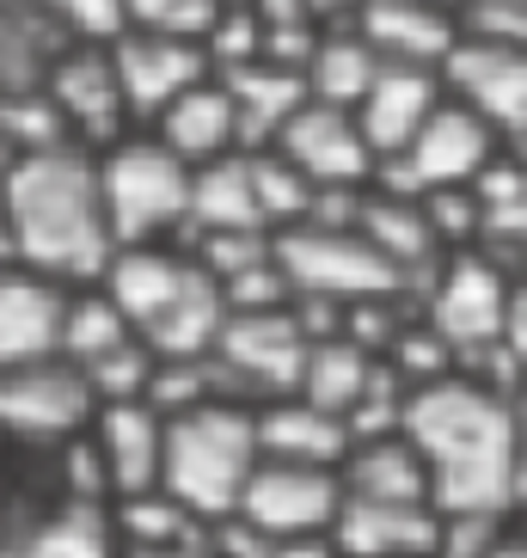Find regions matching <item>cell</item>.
Instances as JSON below:
<instances>
[{
    "instance_id": "35",
    "label": "cell",
    "mask_w": 527,
    "mask_h": 558,
    "mask_svg": "<svg viewBox=\"0 0 527 558\" xmlns=\"http://www.w3.org/2000/svg\"><path fill=\"white\" fill-rule=\"evenodd\" d=\"M461 37L527 50V0H461Z\"/></svg>"
},
{
    "instance_id": "4",
    "label": "cell",
    "mask_w": 527,
    "mask_h": 558,
    "mask_svg": "<svg viewBox=\"0 0 527 558\" xmlns=\"http://www.w3.org/2000/svg\"><path fill=\"white\" fill-rule=\"evenodd\" d=\"M93 166L111 246H179L191 209V166L172 160L148 130L111 142L105 154H93Z\"/></svg>"
},
{
    "instance_id": "26",
    "label": "cell",
    "mask_w": 527,
    "mask_h": 558,
    "mask_svg": "<svg viewBox=\"0 0 527 558\" xmlns=\"http://www.w3.org/2000/svg\"><path fill=\"white\" fill-rule=\"evenodd\" d=\"M375 368H380V362L368 356V350H356L350 338H319V344H307V362H301V387H295V393L307 399V405L331 411V417H344V411L368 393Z\"/></svg>"
},
{
    "instance_id": "44",
    "label": "cell",
    "mask_w": 527,
    "mask_h": 558,
    "mask_svg": "<svg viewBox=\"0 0 527 558\" xmlns=\"http://www.w3.org/2000/svg\"><path fill=\"white\" fill-rule=\"evenodd\" d=\"M19 7H32V0H0V13H19Z\"/></svg>"
},
{
    "instance_id": "25",
    "label": "cell",
    "mask_w": 527,
    "mask_h": 558,
    "mask_svg": "<svg viewBox=\"0 0 527 558\" xmlns=\"http://www.w3.org/2000/svg\"><path fill=\"white\" fill-rule=\"evenodd\" d=\"M221 86L233 93V111H240V148H246V154L252 148H270L282 123L307 105L301 74H289V68H277V62L233 68V74H221Z\"/></svg>"
},
{
    "instance_id": "22",
    "label": "cell",
    "mask_w": 527,
    "mask_h": 558,
    "mask_svg": "<svg viewBox=\"0 0 527 558\" xmlns=\"http://www.w3.org/2000/svg\"><path fill=\"white\" fill-rule=\"evenodd\" d=\"M350 504H405V509H436L429 504V473L417 448L399 436H375V442H350L344 466H338Z\"/></svg>"
},
{
    "instance_id": "5",
    "label": "cell",
    "mask_w": 527,
    "mask_h": 558,
    "mask_svg": "<svg viewBox=\"0 0 527 558\" xmlns=\"http://www.w3.org/2000/svg\"><path fill=\"white\" fill-rule=\"evenodd\" d=\"M277 264L289 289L307 301H331V307H356V301L405 295L399 270L368 246L363 233H326V228H289L277 233Z\"/></svg>"
},
{
    "instance_id": "12",
    "label": "cell",
    "mask_w": 527,
    "mask_h": 558,
    "mask_svg": "<svg viewBox=\"0 0 527 558\" xmlns=\"http://www.w3.org/2000/svg\"><path fill=\"white\" fill-rule=\"evenodd\" d=\"M270 148L295 166L314 191H368V179H375V166H380L375 148L363 142V130H356V117L314 105V99L282 123Z\"/></svg>"
},
{
    "instance_id": "16",
    "label": "cell",
    "mask_w": 527,
    "mask_h": 558,
    "mask_svg": "<svg viewBox=\"0 0 527 558\" xmlns=\"http://www.w3.org/2000/svg\"><path fill=\"white\" fill-rule=\"evenodd\" d=\"M148 135L179 166H191V172L228 160V154H246L240 148V111H233V93L221 86V74H209V81H197L191 93H179V99L148 123Z\"/></svg>"
},
{
    "instance_id": "3",
    "label": "cell",
    "mask_w": 527,
    "mask_h": 558,
    "mask_svg": "<svg viewBox=\"0 0 527 558\" xmlns=\"http://www.w3.org/2000/svg\"><path fill=\"white\" fill-rule=\"evenodd\" d=\"M258 473V429L252 405L215 399L166 424V460H160V492L191 515V522H221L240 509L246 478Z\"/></svg>"
},
{
    "instance_id": "43",
    "label": "cell",
    "mask_w": 527,
    "mask_h": 558,
    "mask_svg": "<svg viewBox=\"0 0 527 558\" xmlns=\"http://www.w3.org/2000/svg\"><path fill=\"white\" fill-rule=\"evenodd\" d=\"M424 7H442V13H454V19H461V0H424Z\"/></svg>"
},
{
    "instance_id": "30",
    "label": "cell",
    "mask_w": 527,
    "mask_h": 558,
    "mask_svg": "<svg viewBox=\"0 0 527 558\" xmlns=\"http://www.w3.org/2000/svg\"><path fill=\"white\" fill-rule=\"evenodd\" d=\"M246 160H252V191H258L264 228H270V233L301 228V221H307V203H314V184L301 179L277 148H252Z\"/></svg>"
},
{
    "instance_id": "13",
    "label": "cell",
    "mask_w": 527,
    "mask_h": 558,
    "mask_svg": "<svg viewBox=\"0 0 527 558\" xmlns=\"http://www.w3.org/2000/svg\"><path fill=\"white\" fill-rule=\"evenodd\" d=\"M111 68H117V86H123V105H130L135 130H148L179 93H191L197 81L215 74L209 56H203V44L160 37V32H123L111 44Z\"/></svg>"
},
{
    "instance_id": "2",
    "label": "cell",
    "mask_w": 527,
    "mask_h": 558,
    "mask_svg": "<svg viewBox=\"0 0 527 558\" xmlns=\"http://www.w3.org/2000/svg\"><path fill=\"white\" fill-rule=\"evenodd\" d=\"M0 197L13 215L19 270L62 289H93L111 264V228L99 203V166L86 148L25 154L0 172Z\"/></svg>"
},
{
    "instance_id": "29",
    "label": "cell",
    "mask_w": 527,
    "mask_h": 558,
    "mask_svg": "<svg viewBox=\"0 0 527 558\" xmlns=\"http://www.w3.org/2000/svg\"><path fill=\"white\" fill-rule=\"evenodd\" d=\"M380 368L405 387V393H417V387H436V380H448V375H461V356L436 338V331L424 326V319H405L399 326V338L387 350H380Z\"/></svg>"
},
{
    "instance_id": "6",
    "label": "cell",
    "mask_w": 527,
    "mask_h": 558,
    "mask_svg": "<svg viewBox=\"0 0 527 558\" xmlns=\"http://www.w3.org/2000/svg\"><path fill=\"white\" fill-rule=\"evenodd\" d=\"M215 375L240 405H270L301 387V362H307V331L295 313H228V326L215 338Z\"/></svg>"
},
{
    "instance_id": "32",
    "label": "cell",
    "mask_w": 527,
    "mask_h": 558,
    "mask_svg": "<svg viewBox=\"0 0 527 558\" xmlns=\"http://www.w3.org/2000/svg\"><path fill=\"white\" fill-rule=\"evenodd\" d=\"M228 0H123V32H160V37H184L203 44L209 25L221 19Z\"/></svg>"
},
{
    "instance_id": "20",
    "label": "cell",
    "mask_w": 527,
    "mask_h": 558,
    "mask_svg": "<svg viewBox=\"0 0 527 558\" xmlns=\"http://www.w3.org/2000/svg\"><path fill=\"white\" fill-rule=\"evenodd\" d=\"M442 105V74L429 68H380V81L368 86V99L356 105V130L375 148V160H393V154L412 148V135L429 123V111Z\"/></svg>"
},
{
    "instance_id": "11",
    "label": "cell",
    "mask_w": 527,
    "mask_h": 558,
    "mask_svg": "<svg viewBox=\"0 0 527 558\" xmlns=\"http://www.w3.org/2000/svg\"><path fill=\"white\" fill-rule=\"evenodd\" d=\"M338 509H344V485H338V473L258 460V473L246 478V492H240V509H233V515H246L264 541H301V534H331Z\"/></svg>"
},
{
    "instance_id": "36",
    "label": "cell",
    "mask_w": 527,
    "mask_h": 558,
    "mask_svg": "<svg viewBox=\"0 0 527 558\" xmlns=\"http://www.w3.org/2000/svg\"><path fill=\"white\" fill-rule=\"evenodd\" d=\"M503 522L510 515H442V527H436V558H491Z\"/></svg>"
},
{
    "instance_id": "24",
    "label": "cell",
    "mask_w": 527,
    "mask_h": 558,
    "mask_svg": "<svg viewBox=\"0 0 527 558\" xmlns=\"http://www.w3.org/2000/svg\"><path fill=\"white\" fill-rule=\"evenodd\" d=\"M380 56L368 50V37L356 25H326L301 68V86H307V99L314 105H331V111H356L368 99V86L380 81Z\"/></svg>"
},
{
    "instance_id": "18",
    "label": "cell",
    "mask_w": 527,
    "mask_h": 558,
    "mask_svg": "<svg viewBox=\"0 0 527 558\" xmlns=\"http://www.w3.org/2000/svg\"><path fill=\"white\" fill-rule=\"evenodd\" d=\"M62 307H68L62 282L32 277L19 264L0 270V375L56 356V344H62Z\"/></svg>"
},
{
    "instance_id": "42",
    "label": "cell",
    "mask_w": 527,
    "mask_h": 558,
    "mask_svg": "<svg viewBox=\"0 0 527 558\" xmlns=\"http://www.w3.org/2000/svg\"><path fill=\"white\" fill-rule=\"evenodd\" d=\"M515 417H522V492H515V504H527V393L515 405Z\"/></svg>"
},
{
    "instance_id": "34",
    "label": "cell",
    "mask_w": 527,
    "mask_h": 558,
    "mask_svg": "<svg viewBox=\"0 0 527 558\" xmlns=\"http://www.w3.org/2000/svg\"><path fill=\"white\" fill-rule=\"evenodd\" d=\"M221 301H228V313H289L295 307V289H289L277 252H270L264 264H252L233 282H221Z\"/></svg>"
},
{
    "instance_id": "39",
    "label": "cell",
    "mask_w": 527,
    "mask_h": 558,
    "mask_svg": "<svg viewBox=\"0 0 527 558\" xmlns=\"http://www.w3.org/2000/svg\"><path fill=\"white\" fill-rule=\"evenodd\" d=\"M270 558H338V541L331 534H301V541H277Z\"/></svg>"
},
{
    "instance_id": "17",
    "label": "cell",
    "mask_w": 527,
    "mask_h": 558,
    "mask_svg": "<svg viewBox=\"0 0 527 558\" xmlns=\"http://www.w3.org/2000/svg\"><path fill=\"white\" fill-rule=\"evenodd\" d=\"M356 32L368 37V50L387 68H436L448 62V50L461 44V19L424 0H368L356 13Z\"/></svg>"
},
{
    "instance_id": "21",
    "label": "cell",
    "mask_w": 527,
    "mask_h": 558,
    "mask_svg": "<svg viewBox=\"0 0 527 558\" xmlns=\"http://www.w3.org/2000/svg\"><path fill=\"white\" fill-rule=\"evenodd\" d=\"M436 509H405V504H350L331 522V541L344 558H436Z\"/></svg>"
},
{
    "instance_id": "23",
    "label": "cell",
    "mask_w": 527,
    "mask_h": 558,
    "mask_svg": "<svg viewBox=\"0 0 527 558\" xmlns=\"http://www.w3.org/2000/svg\"><path fill=\"white\" fill-rule=\"evenodd\" d=\"M270 233L258 209V191H252V160L246 154H228L215 166L191 172V209H184V233Z\"/></svg>"
},
{
    "instance_id": "37",
    "label": "cell",
    "mask_w": 527,
    "mask_h": 558,
    "mask_svg": "<svg viewBox=\"0 0 527 558\" xmlns=\"http://www.w3.org/2000/svg\"><path fill=\"white\" fill-rule=\"evenodd\" d=\"M497 344L515 356V368L527 375V277L510 282V307H503V338Z\"/></svg>"
},
{
    "instance_id": "7",
    "label": "cell",
    "mask_w": 527,
    "mask_h": 558,
    "mask_svg": "<svg viewBox=\"0 0 527 558\" xmlns=\"http://www.w3.org/2000/svg\"><path fill=\"white\" fill-rule=\"evenodd\" d=\"M503 307H510V277L485 252H448L436 264V277L417 289V319L454 356L491 350L503 338Z\"/></svg>"
},
{
    "instance_id": "40",
    "label": "cell",
    "mask_w": 527,
    "mask_h": 558,
    "mask_svg": "<svg viewBox=\"0 0 527 558\" xmlns=\"http://www.w3.org/2000/svg\"><path fill=\"white\" fill-rule=\"evenodd\" d=\"M19 264V246H13V215H7V197H0V270Z\"/></svg>"
},
{
    "instance_id": "1",
    "label": "cell",
    "mask_w": 527,
    "mask_h": 558,
    "mask_svg": "<svg viewBox=\"0 0 527 558\" xmlns=\"http://www.w3.org/2000/svg\"><path fill=\"white\" fill-rule=\"evenodd\" d=\"M522 399H497L478 380L448 375L405 399V442L429 473L442 515H510L522 492Z\"/></svg>"
},
{
    "instance_id": "8",
    "label": "cell",
    "mask_w": 527,
    "mask_h": 558,
    "mask_svg": "<svg viewBox=\"0 0 527 558\" xmlns=\"http://www.w3.org/2000/svg\"><path fill=\"white\" fill-rule=\"evenodd\" d=\"M44 99L62 111L68 142L86 154H105L111 142L135 135L117 68H111V44H62L50 56V68H44Z\"/></svg>"
},
{
    "instance_id": "19",
    "label": "cell",
    "mask_w": 527,
    "mask_h": 558,
    "mask_svg": "<svg viewBox=\"0 0 527 558\" xmlns=\"http://www.w3.org/2000/svg\"><path fill=\"white\" fill-rule=\"evenodd\" d=\"M252 429H258V460H277V466H319V473H338L344 454H350L344 417L307 405L301 393L252 405Z\"/></svg>"
},
{
    "instance_id": "10",
    "label": "cell",
    "mask_w": 527,
    "mask_h": 558,
    "mask_svg": "<svg viewBox=\"0 0 527 558\" xmlns=\"http://www.w3.org/2000/svg\"><path fill=\"white\" fill-rule=\"evenodd\" d=\"M436 74H442L448 99L466 105L491 135H503V142H522L527 135V50L461 37Z\"/></svg>"
},
{
    "instance_id": "38",
    "label": "cell",
    "mask_w": 527,
    "mask_h": 558,
    "mask_svg": "<svg viewBox=\"0 0 527 558\" xmlns=\"http://www.w3.org/2000/svg\"><path fill=\"white\" fill-rule=\"evenodd\" d=\"M301 7H307L314 25H356V13H363L368 0H301Z\"/></svg>"
},
{
    "instance_id": "31",
    "label": "cell",
    "mask_w": 527,
    "mask_h": 558,
    "mask_svg": "<svg viewBox=\"0 0 527 558\" xmlns=\"http://www.w3.org/2000/svg\"><path fill=\"white\" fill-rule=\"evenodd\" d=\"M215 399H228V387H221V375H215V362H160L154 356V375H148V393H142V405L160 411L166 424L172 417H184V411L197 405H215Z\"/></svg>"
},
{
    "instance_id": "41",
    "label": "cell",
    "mask_w": 527,
    "mask_h": 558,
    "mask_svg": "<svg viewBox=\"0 0 527 558\" xmlns=\"http://www.w3.org/2000/svg\"><path fill=\"white\" fill-rule=\"evenodd\" d=\"M491 558H527V541L515 534L510 522H503V534H497V546H491Z\"/></svg>"
},
{
    "instance_id": "15",
    "label": "cell",
    "mask_w": 527,
    "mask_h": 558,
    "mask_svg": "<svg viewBox=\"0 0 527 558\" xmlns=\"http://www.w3.org/2000/svg\"><path fill=\"white\" fill-rule=\"evenodd\" d=\"M86 442L99 454L111 504L117 497L160 492V460H166V417L160 411H148L142 399H130V405H99L93 424H86Z\"/></svg>"
},
{
    "instance_id": "14",
    "label": "cell",
    "mask_w": 527,
    "mask_h": 558,
    "mask_svg": "<svg viewBox=\"0 0 527 558\" xmlns=\"http://www.w3.org/2000/svg\"><path fill=\"white\" fill-rule=\"evenodd\" d=\"M197 282H203V270L191 264L184 246H117L111 264H105V277H99V289L135 326V338H148Z\"/></svg>"
},
{
    "instance_id": "9",
    "label": "cell",
    "mask_w": 527,
    "mask_h": 558,
    "mask_svg": "<svg viewBox=\"0 0 527 558\" xmlns=\"http://www.w3.org/2000/svg\"><path fill=\"white\" fill-rule=\"evenodd\" d=\"M93 387L74 362L50 356L32 362V368H7L0 375V436H19V442H74L86 424H93Z\"/></svg>"
},
{
    "instance_id": "33",
    "label": "cell",
    "mask_w": 527,
    "mask_h": 558,
    "mask_svg": "<svg viewBox=\"0 0 527 558\" xmlns=\"http://www.w3.org/2000/svg\"><path fill=\"white\" fill-rule=\"evenodd\" d=\"M32 13L62 44H117L123 37V0H32Z\"/></svg>"
},
{
    "instance_id": "28",
    "label": "cell",
    "mask_w": 527,
    "mask_h": 558,
    "mask_svg": "<svg viewBox=\"0 0 527 558\" xmlns=\"http://www.w3.org/2000/svg\"><path fill=\"white\" fill-rule=\"evenodd\" d=\"M105 522H111V534L130 546L135 558L172 553V546H184V541H197V534H203V522H191V515H184L166 492L117 497V504H105Z\"/></svg>"
},
{
    "instance_id": "27",
    "label": "cell",
    "mask_w": 527,
    "mask_h": 558,
    "mask_svg": "<svg viewBox=\"0 0 527 558\" xmlns=\"http://www.w3.org/2000/svg\"><path fill=\"white\" fill-rule=\"evenodd\" d=\"M135 338V326L117 313V301L105 295L99 282L93 289H68V307H62V344H56V356L74 362V368H93L99 356H111V350H123Z\"/></svg>"
}]
</instances>
